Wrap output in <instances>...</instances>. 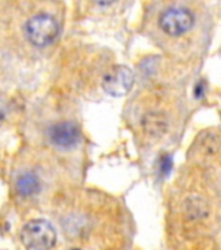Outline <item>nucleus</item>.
I'll list each match as a JSON object with an SVG mask.
<instances>
[{
  "instance_id": "obj_1",
  "label": "nucleus",
  "mask_w": 221,
  "mask_h": 250,
  "mask_svg": "<svg viewBox=\"0 0 221 250\" xmlns=\"http://www.w3.org/2000/svg\"><path fill=\"white\" fill-rule=\"evenodd\" d=\"M21 241L29 250H51L56 244V230L44 219H33L22 227Z\"/></svg>"
},
{
  "instance_id": "obj_2",
  "label": "nucleus",
  "mask_w": 221,
  "mask_h": 250,
  "mask_svg": "<svg viewBox=\"0 0 221 250\" xmlns=\"http://www.w3.org/2000/svg\"><path fill=\"white\" fill-rule=\"evenodd\" d=\"M60 33L58 21L47 13L33 16L25 25V35L35 47H46L55 42Z\"/></svg>"
},
{
  "instance_id": "obj_3",
  "label": "nucleus",
  "mask_w": 221,
  "mask_h": 250,
  "mask_svg": "<svg viewBox=\"0 0 221 250\" xmlns=\"http://www.w3.org/2000/svg\"><path fill=\"white\" fill-rule=\"evenodd\" d=\"M194 21V15L186 8H169L160 15L159 26L165 34L180 37L190 30Z\"/></svg>"
},
{
  "instance_id": "obj_4",
  "label": "nucleus",
  "mask_w": 221,
  "mask_h": 250,
  "mask_svg": "<svg viewBox=\"0 0 221 250\" xmlns=\"http://www.w3.org/2000/svg\"><path fill=\"white\" fill-rule=\"evenodd\" d=\"M134 83L132 69L125 65H116L104 74L101 85L107 94L112 97H122L128 94Z\"/></svg>"
},
{
  "instance_id": "obj_5",
  "label": "nucleus",
  "mask_w": 221,
  "mask_h": 250,
  "mask_svg": "<svg viewBox=\"0 0 221 250\" xmlns=\"http://www.w3.org/2000/svg\"><path fill=\"white\" fill-rule=\"evenodd\" d=\"M51 144L59 148H72L80 142L81 132L72 121H60L50 128L48 132Z\"/></svg>"
},
{
  "instance_id": "obj_6",
  "label": "nucleus",
  "mask_w": 221,
  "mask_h": 250,
  "mask_svg": "<svg viewBox=\"0 0 221 250\" xmlns=\"http://www.w3.org/2000/svg\"><path fill=\"white\" fill-rule=\"evenodd\" d=\"M39 188H40V183L37 175L33 172H25L22 175H20L16 181V190L22 197H31L37 194Z\"/></svg>"
},
{
  "instance_id": "obj_7",
  "label": "nucleus",
  "mask_w": 221,
  "mask_h": 250,
  "mask_svg": "<svg viewBox=\"0 0 221 250\" xmlns=\"http://www.w3.org/2000/svg\"><path fill=\"white\" fill-rule=\"evenodd\" d=\"M172 168V158L171 155H163L159 160V171L163 176L169 175Z\"/></svg>"
},
{
  "instance_id": "obj_8",
  "label": "nucleus",
  "mask_w": 221,
  "mask_h": 250,
  "mask_svg": "<svg viewBox=\"0 0 221 250\" xmlns=\"http://www.w3.org/2000/svg\"><path fill=\"white\" fill-rule=\"evenodd\" d=\"M195 97L201 98L203 97V94H204V83L203 82H198L197 86H195Z\"/></svg>"
},
{
  "instance_id": "obj_9",
  "label": "nucleus",
  "mask_w": 221,
  "mask_h": 250,
  "mask_svg": "<svg viewBox=\"0 0 221 250\" xmlns=\"http://www.w3.org/2000/svg\"><path fill=\"white\" fill-rule=\"evenodd\" d=\"M93 3H95L97 5H100V7H105V5H111L117 0H91Z\"/></svg>"
},
{
  "instance_id": "obj_10",
  "label": "nucleus",
  "mask_w": 221,
  "mask_h": 250,
  "mask_svg": "<svg viewBox=\"0 0 221 250\" xmlns=\"http://www.w3.org/2000/svg\"><path fill=\"white\" fill-rule=\"evenodd\" d=\"M4 120V115L1 112H0V125H1V123H3Z\"/></svg>"
},
{
  "instance_id": "obj_11",
  "label": "nucleus",
  "mask_w": 221,
  "mask_h": 250,
  "mask_svg": "<svg viewBox=\"0 0 221 250\" xmlns=\"http://www.w3.org/2000/svg\"><path fill=\"white\" fill-rule=\"evenodd\" d=\"M72 250H80V249H72Z\"/></svg>"
}]
</instances>
